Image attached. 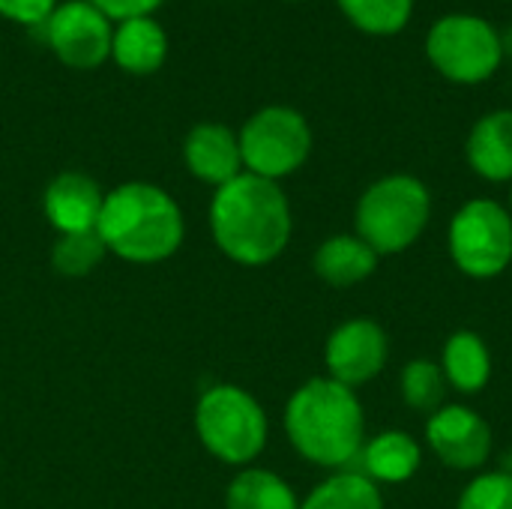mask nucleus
I'll list each match as a JSON object with an SVG mask.
<instances>
[{"mask_svg": "<svg viewBox=\"0 0 512 509\" xmlns=\"http://www.w3.org/2000/svg\"><path fill=\"white\" fill-rule=\"evenodd\" d=\"M216 246L243 267L276 261L291 240V204L279 183L243 171L210 201Z\"/></svg>", "mask_w": 512, "mask_h": 509, "instance_id": "1", "label": "nucleus"}, {"mask_svg": "<svg viewBox=\"0 0 512 509\" xmlns=\"http://www.w3.org/2000/svg\"><path fill=\"white\" fill-rule=\"evenodd\" d=\"M285 432L312 465L345 468L363 453V405L351 387L333 378H312L288 399Z\"/></svg>", "mask_w": 512, "mask_h": 509, "instance_id": "2", "label": "nucleus"}, {"mask_svg": "<svg viewBox=\"0 0 512 509\" xmlns=\"http://www.w3.org/2000/svg\"><path fill=\"white\" fill-rule=\"evenodd\" d=\"M180 204L153 183H123L105 192L96 234L105 249L129 264H159L183 243Z\"/></svg>", "mask_w": 512, "mask_h": 509, "instance_id": "3", "label": "nucleus"}, {"mask_svg": "<svg viewBox=\"0 0 512 509\" xmlns=\"http://www.w3.org/2000/svg\"><path fill=\"white\" fill-rule=\"evenodd\" d=\"M432 216V198L423 180L390 174L372 183L357 204V237L378 255H396L417 243Z\"/></svg>", "mask_w": 512, "mask_h": 509, "instance_id": "4", "label": "nucleus"}, {"mask_svg": "<svg viewBox=\"0 0 512 509\" xmlns=\"http://www.w3.org/2000/svg\"><path fill=\"white\" fill-rule=\"evenodd\" d=\"M195 432L219 462L249 465L267 447V414L243 387L216 384L198 399Z\"/></svg>", "mask_w": 512, "mask_h": 509, "instance_id": "5", "label": "nucleus"}, {"mask_svg": "<svg viewBox=\"0 0 512 509\" xmlns=\"http://www.w3.org/2000/svg\"><path fill=\"white\" fill-rule=\"evenodd\" d=\"M426 57L453 84H483L504 63L501 30L474 12H450L426 33Z\"/></svg>", "mask_w": 512, "mask_h": 509, "instance_id": "6", "label": "nucleus"}, {"mask_svg": "<svg viewBox=\"0 0 512 509\" xmlns=\"http://www.w3.org/2000/svg\"><path fill=\"white\" fill-rule=\"evenodd\" d=\"M243 171L279 183L303 168L312 153V129L297 108L267 105L255 111L240 129Z\"/></svg>", "mask_w": 512, "mask_h": 509, "instance_id": "7", "label": "nucleus"}, {"mask_svg": "<svg viewBox=\"0 0 512 509\" xmlns=\"http://www.w3.org/2000/svg\"><path fill=\"white\" fill-rule=\"evenodd\" d=\"M450 255L474 279H492L512 261V213L498 201L474 198L450 222Z\"/></svg>", "mask_w": 512, "mask_h": 509, "instance_id": "8", "label": "nucleus"}, {"mask_svg": "<svg viewBox=\"0 0 512 509\" xmlns=\"http://www.w3.org/2000/svg\"><path fill=\"white\" fill-rule=\"evenodd\" d=\"M45 39L69 69H99L111 57V18L87 0H66L48 15Z\"/></svg>", "mask_w": 512, "mask_h": 509, "instance_id": "9", "label": "nucleus"}, {"mask_svg": "<svg viewBox=\"0 0 512 509\" xmlns=\"http://www.w3.org/2000/svg\"><path fill=\"white\" fill-rule=\"evenodd\" d=\"M387 354H390L387 333L366 318L345 321L342 327H336L324 348L330 378L351 390L372 381L384 369Z\"/></svg>", "mask_w": 512, "mask_h": 509, "instance_id": "10", "label": "nucleus"}, {"mask_svg": "<svg viewBox=\"0 0 512 509\" xmlns=\"http://www.w3.org/2000/svg\"><path fill=\"white\" fill-rule=\"evenodd\" d=\"M426 438L438 459L456 471H474L486 465L492 453V429L480 414L462 405L438 408L426 423Z\"/></svg>", "mask_w": 512, "mask_h": 509, "instance_id": "11", "label": "nucleus"}, {"mask_svg": "<svg viewBox=\"0 0 512 509\" xmlns=\"http://www.w3.org/2000/svg\"><path fill=\"white\" fill-rule=\"evenodd\" d=\"M102 201H105V192L90 174L60 171L45 186L42 210L57 234H78V231H96Z\"/></svg>", "mask_w": 512, "mask_h": 509, "instance_id": "12", "label": "nucleus"}, {"mask_svg": "<svg viewBox=\"0 0 512 509\" xmlns=\"http://www.w3.org/2000/svg\"><path fill=\"white\" fill-rule=\"evenodd\" d=\"M183 162L192 177L219 189L243 174L240 138L225 123H198L183 141Z\"/></svg>", "mask_w": 512, "mask_h": 509, "instance_id": "13", "label": "nucleus"}, {"mask_svg": "<svg viewBox=\"0 0 512 509\" xmlns=\"http://www.w3.org/2000/svg\"><path fill=\"white\" fill-rule=\"evenodd\" d=\"M168 57V33L153 15L117 21L111 36V60L129 75H153Z\"/></svg>", "mask_w": 512, "mask_h": 509, "instance_id": "14", "label": "nucleus"}, {"mask_svg": "<svg viewBox=\"0 0 512 509\" xmlns=\"http://www.w3.org/2000/svg\"><path fill=\"white\" fill-rule=\"evenodd\" d=\"M468 165L492 183L512 180V111H489L483 114L465 144Z\"/></svg>", "mask_w": 512, "mask_h": 509, "instance_id": "15", "label": "nucleus"}, {"mask_svg": "<svg viewBox=\"0 0 512 509\" xmlns=\"http://www.w3.org/2000/svg\"><path fill=\"white\" fill-rule=\"evenodd\" d=\"M378 267V252L357 234H336L324 240L315 252V273L333 285L348 288L369 279Z\"/></svg>", "mask_w": 512, "mask_h": 509, "instance_id": "16", "label": "nucleus"}, {"mask_svg": "<svg viewBox=\"0 0 512 509\" xmlns=\"http://www.w3.org/2000/svg\"><path fill=\"white\" fill-rule=\"evenodd\" d=\"M441 372L447 384L456 387L459 393H480L492 378V357L486 342L471 330L453 333L444 345Z\"/></svg>", "mask_w": 512, "mask_h": 509, "instance_id": "17", "label": "nucleus"}, {"mask_svg": "<svg viewBox=\"0 0 512 509\" xmlns=\"http://www.w3.org/2000/svg\"><path fill=\"white\" fill-rule=\"evenodd\" d=\"M363 471L378 483H405L420 468V447L408 432H381L363 444Z\"/></svg>", "mask_w": 512, "mask_h": 509, "instance_id": "18", "label": "nucleus"}, {"mask_svg": "<svg viewBox=\"0 0 512 509\" xmlns=\"http://www.w3.org/2000/svg\"><path fill=\"white\" fill-rule=\"evenodd\" d=\"M228 509H300L294 489L273 471L246 468L240 471L225 495Z\"/></svg>", "mask_w": 512, "mask_h": 509, "instance_id": "19", "label": "nucleus"}, {"mask_svg": "<svg viewBox=\"0 0 512 509\" xmlns=\"http://www.w3.org/2000/svg\"><path fill=\"white\" fill-rule=\"evenodd\" d=\"M300 509H384L378 486L366 477V474H336L330 480H324Z\"/></svg>", "mask_w": 512, "mask_h": 509, "instance_id": "20", "label": "nucleus"}, {"mask_svg": "<svg viewBox=\"0 0 512 509\" xmlns=\"http://www.w3.org/2000/svg\"><path fill=\"white\" fill-rule=\"evenodd\" d=\"M342 15L369 36H396L414 15V0H336Z\"/></svg>", "mask_w": 512, "mask_h": 509, "instance_id": "21", "label": "nucleus"}, {"mask_svg": "<svg viewBox=\"0 0 512 509\" xmlns=\"http://www.w3.org/2000/svg\"><path fill=\"white\" fill-rule=\"evenodd\" d=\"M108 249L96 231H78V234H60L51 249V264L60 276L81 279L90 276L102 261Z\"/></svg>", "mask_w": 512, "mask_h": 509, "instance_id": "22", "label": "nucleus"}, {"mask_svg": "<svg viewBox=\"0 0 512 509\" xmlns=\"http://www.w3.org/2000/svg\"><path fill=\"white\" fill-rule=\"evenodd\" d=\"M447 378L438 363L432 360H411L402 372V396L414 411L435 414L444 408Z\"/></svg>", "mask_w": 512, "mask_h": 509, "instance_id": "23", "label": "nucleus"}, {"mask_svg": "<svg viewBox=\"0 0 512 509\" xmlns=\"http://www.w3.org/2000/svg\"><path fill=\"white\" fill-rule=\"evenodd\" d=\"M459 509H512V474L492 471L477 477L462 492Z\"/></svg>", "mask_w": 512, "mask_h": 509, "instance_id": "24", "label": "nucleus"}, {"mask_svg": "<svg viewBox=\"0 0 512 509\" xmlns=\"http://www.w3.org/2000/svg\"><path fill=\"white\" fill-rule=\"evenodd\" d=\"M54 9H57V0H0V15L24 27L45 24Z\"/></svg>", "mask_w": 512, "mask_h": 509, "instance_id": "25", "label": "nucleus"}, {"mask_svg": "<svg viewBox=\"0 0 512 509\" xmlns=\"http://www.w3.org/2000/svg\"><path fill=\"white\" fill-rule=\"evenodd\" d=\"M87 3H93L111 21H126V18L153 15L165 0H87Z\"/></svg>", "mask_w": 512, "mask_h": 509, "instance_id": "26", "label": "nucleus"}, {"mask_svg": "<svg viewBox=\"0 0 512 509\" xmlns=\"http://www.w3.org/2000/svg\"><path fill=\"white\" fill-rule=\"evenodd\" d=\"M501 42H504V54H512V27L507 33H501Z\"/></svg>", "mask_w": 512, "mask_h": 509, "instance_id": "27", "label": "nucleus"}, {"mask_svg": "<svg viewBox=\"0 0 512 509\" xmlns=\"http://www.w3.org/2000/svg\"><path fill=\"white\" fill-rule=\"evenodd\" d=\"M288 3H306V0H288Z\"/></svg>", "mask_w": 512, "mask_h": 509, "instance_id": "28", "label": "nucleus"}, {"mask_svg": "<svg viewBox=\"0 0 512 509\" xmlns=\"http://www.w3.org/2000/svg\"><path fill=\"white\" fill-rule=\"evenodd\" d=\"M510 207H512V192H510Z\"/></svg>", "mask_w": 512, "mask_h": 509, "instance_id": "29", "label": "nucleus"}]
</instances>
